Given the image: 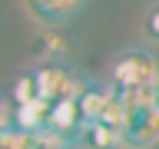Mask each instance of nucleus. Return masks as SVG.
Masks as SVG:
<instances>
[{
	"label": "nucleus",
	"instance_id": "nucleus-1",
	"mask_svg": "<svg viewBox=\"0 0 159 149\" xmlns=\"http://www.w3.org/2000/svg\"><path fill=\"white\" fill-rule=\"evenodd\" d=\"M159 76V60L146 47H126L113 56L109 83L113 86H152Z\"/></svg>",
	"mask_w": 159,
	"mask_h": 149
},
{
	"label": "nucleus",
	"instance_id": "nucleus-2",
	"mask_svg": "<svg viewBox=\"0 0 159 149\" xmlns=\"http://www.w3.org/2000/svg\"><path fill=\"white\" fill-rule=\"evenodd\" d=\"M33 79H37V93L43 103H63V99H76L80 89L86 86V79L80 76L73 66H66L63 60L60 63H40L33 70Z\"/></svg>",
	"mask_w": 159,
	"mask_h": 149
},
{
	"label": "nucleus",
	"instance_id": "nucleus-3",
	"mask_svg": "<svg viewBox=\"0 0 159 149\" xmlns=\"http://www.w3.org/2000/svg\"><path fill=\"white\" fill-rule=\"evenodd\" d=\"M159 142V106H143L133 109L123 129V146L126 149H152Z\"/></svg>",
	"mask_w": 159,
	"mask_h": 149
},
{
	"label": "nucleus",
	"instance_id": "nucleus-4",
	"mask_svg": "<svg viewBox=\"0 0 159 149\" xmlns=\"http://www.w3.org/2000/svg\"><path fill=\"white\" fill-rule=\"evenodd\" d=\"M47 123H50V103H43V99L23 103V106H13V103L3 106V126L10 129L37 136V133H47Z\"/></svg>",
	"mask_w": 159,
	"mask_h": 149
},
{
	"label": "nucleus",
	"instance_id": "nucleus-5",
	"mask_svg": "<svg viewBox=\"0 0 159 149\" xmlns=\"http://www.w3.org/2000/svg\"><path fill=\"white\" fill-rule=\"evenodd\" d=\"M47 133L60 136L63 142H70V146L80 142V136H83V116H80L76 99H63V103H53V106H50Z\"/></svg>",
	"mask_w": 159,
	"mask_h": 149
},
{
	"label": "nucleus",
	"instance_id": "nucleus-6",
	"mask_svg": "<svg viewBox=\"0 0 159 149\" xmlns=\"http://www.w3.org/2000/svg\"><path fill=\"white\" fill-rule=\"evenodd\" d=\"M113 99V83H96V79H86V86L80 89L76 96V106H80V116H83V129L99 123L106 103Z\"/></svg>",
	"mask_w": 159,
	"mask_h": 149
},
{
	"label": "nucleus",
	"instance_id": "nucleus-7",
	"mask_svg": "<svg viewBox=\"0 0 159 149\" xmlns=\"http://www.w3.org/2000/svg\"><path fill=\"white\" fill-rule=\"evenodd\" d=\"M27 10L43 23V27H60L63 20H70L86 0H23Z\"/></svg>",
	"mask_w": 159,
	"mask_h": 149
},
{
	"label": "nucleus",
	"instance_id": "nucleus-8",
	"mask_svg": "<svg viewBox=\"0 0 159 149\" xmlns=\"http://www.w3.org/2000/svg\"><path fill=\"white\" fill-rule=\"evenodd\" d=\"M76 146H83V149H119L123 146V133L103 126V123H93V126L83 129V136H80Z\"/></svg>",
	"mask_w": 159,
	"mask_h": 149
},
{
	"label": "nucleus",
	"instance_id": "nucleus-9",
	"mask_svg": "<svg viewBox=\"0 0 159 149\" xmlns=\"http://www.w3.org/2000/svg\"><path fill=\"white\" fill-rule=\"evenodd\" d=\"M113 96L126 106V113H133L152 103V86H113Z\"/></svg>",
	"mask_w": 159,
	"mask_h": 149
},
{
	"label": "nucleus",
	"instance_id": "nucleus-10",
	"mask_svg": "<svg viewBox=\"0 0 159 149\" xmlns=\"http://www.w3.org/2000/svg\"><path fill=\"white\" fill-rule=\"evenodd\" d=\"M40 93H37V79H33V70L20 73L13 79V89H10V103L13 106H23V103H37Z\"/></svg>",
	"mask_w": 159,
	"mask_h": 149
},
{
	"label": "nucleus",
	"instance_id": "nucleus-11",
	"mask_svg": "<svg viewBox=\"0 0 159 149\" xmlns=\"http://www.w3.org/2000/svg\"><path fill=\"white\" fill-rule=\"evenodd\" d=\"M143 37H146L149 43H159V0L146 10V17H143Z\"/></svg>",
	"mask_w": 159,
	"mask_h": 149
},
{
	"label": "nucleus",
	"instance_id": "nucleus-12",
	"mask_svg": "<svg viewBox=\"0 0 159 149\" xmlns=\"http://www.w3.org/2000/svg\"><path fill=\"white\" fill-rule=\"evenodd\" d=\"M152 106H159V76H156V83H152Z\"/></svg>",
	"mask_w": 159,
	"mask_h": 149
},
{
	"label": "nucleus",
	"instance_id": "nucleus-13",
	"mask_svg": "<svg viewBox=\"0 0 159 149\" xmlns=\"http://www.w3.org/2000/svg\"><path fill=\"white\" fill-rule=\"evenodd\" d=\"M70 149H83V146H70Z\"/></svg>",
	"mask_w": 159,
	"mask_h": 149
}]
</instances>
